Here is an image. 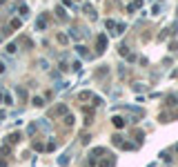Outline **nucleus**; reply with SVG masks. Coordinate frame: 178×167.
Instances as JSON below:
<instances>
[{
    "label": "nucleus",
    "mask_w": 178,
    "mask_h": 167,
    "mask_svg": "<svg viewBox=\"0 0 178 167\" xmlns=\"http://www.w3.org/2000/svg\"><path fill=\"white\" fill-rule=\"evenodd\" d=\"M45 25H47V20H45V16H40V18H38V22H36V27H38V29L43 31V29H45Z\"/></svg>",
    "instance_id": "nucleus-1"
},
{
    "label": "nucleus",
    "mask_w": 178,
    "mask_h": 167,
    "mask_svg": "<svg viewBox=\"0 0 178 167\" xmlns=\"http://www.w3.org/2000/svg\"><path fill=\"white\" fill-rule=\"evenodd\" d=\"M114 123H116V127H123V125H125V120H123V118H114Z\"/></svg>",
    "instance_id": "nucleus-2"
},
{
    "label": "nucleus",
    "mask_w": 178,
    "mask_h": 167,
    "mask_svg": "<svg viewBox=\"0 0 178 167\" xmlns=\"http://www.w3.org/2000/svg\"><path fill=\"white\" fill-rule=\"evenodd\" d=\"M7 54H16V45H9V47H7Z\"/></svg>",
    "instance_id": "nucleus-3"
},
{
    "label": "nucleus",
    "mask_w": 178,
    "mask_h": 167,
    "mask_svg": "<svg viewBox=\"0 0 178 167\" xmlns=\"http://www.w3.org/2000/svg\"><path fill=\"white\" fill-rule=\"evenodd\" d=\"M27 11H29V9H27V7H25V5H22V7H20V16L25 18V16H27Z\"/></svg>",
    "instance_id": "nucleus-4"
},
{
    "label": "nucleus",
    "mask_w": 178,
    "mask_h": 167,
    "mask_svg": "<svg viewBox=\"0 0 178 167\" xmlns=\"http://www.w3.org/2000/svg\"><path fill=\"white\" fill-rule=\"evenodd\" d=\"M2 71H5V62L0 60V74H2Z\"/></svg>",
    "instance_id": "nucleus-5"
}]
</instances>
